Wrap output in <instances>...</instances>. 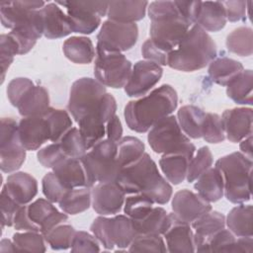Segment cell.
<instances>
[{
  "label": "cell",
  "instance_id": "obj_11",
  "mask_svg": "<svg viewBox=\"0 0 253 253\" xmlns=\"http://www.w3.org/2000/svg\"><path fill=\"white\" fill-rule=\"evenodd\" d=\"M117 101L115 97L106 93L100 102L86 114L77 124L87 149H91L106 136V124L116 115Z\"/></svg>",
  "mask_w": 253,
  "mask_h": 253
},
{
  "label": "cell",
  "instance_id": "obj_37",
  "mask_svg": "<svg viewBox=\"0 0 253 253\" xmlns=\"http://www.w3.org/2000/svg\"><path fill=\"white\" fill-rule=\"evenodd\" d=\"M252 213L251 205L238 204L225 217V225L236 237L252 236Z\"/></svg>",
  "mask_w": 253,
  "mask_h": 253
},
{
  "label": "cell",
  "instance_id": "obj_47",
  "mask_svg": "<svg viewBox=\"0 0 253 253\" xmlns=\"http://www.w3.org/2000/svg\"><path fill=\"white\" fill-rule=\"evenodd\" d=\"M60 146L67 157L81 158L88 151L78 127L72 126L59 140Z\"/></svg>",
  "mask_w": 253,
  "mask_h": 253
},
{
  "label": "cell",
  "instance_id": "obj_32",
  "mask_svg": "<svg viewBox=\"0 0 253 253\" xmlns=\"http://www.w3.org/2000/svg\"><path fill=\"white\" fill-rule=\"evenodd\" d=\"M62 50L67 59L77 64H89L96 57V47L87 37L68 38L63 42Z\"/></svg>",
  "mask_w": 253,
  "mask_h": 253
},
{
  "label": "cell",
  "instance_id": "obj_53",
  "mask_svg": "<svg viewBox=\"0 0 253 253\" xmlns=\"http://www.w3.org/2000/svg\"><path fill=\"white\" fill-rule=\"evenodd\" d=\"M35 86L34 82L26 77L12 79L7 86V97L14 107H18L24 96Z\"/></svg>",
  "mask_w": 253,
  "mask_h": 253
},
{
  "label": "cell",
  "instance_id": "obj_35",
  "mask_svg": "<svg viewBox=\"0 0 253 253\" xmlns=\"http://www.w3.org/2000/svg\"><path fill=\"white\" fill-rule=\"evenodd\" d=\"M206 113L201 108L194 105L181 107L177 112V121L182 131L189 138L202 137V127Z\"/></svg>",
  "mask_w": 253,
  "mask_h": 253
},
{
  "label": "cell",
  "instance_id": "obj_12",
  "mask_svg": "<svg viewBox=\"0 0 253 253\" xmlns=\"http://www.w3.org/2000/svg\"><path fill=\"white\" fill-rule=\"evenodd\" d=\"M107 93L106 87L96 79L81 77L73 82L69 92L67 109L71 117L78 123L88 114Z\"/></svg>",
  "mask_w": 253,
  "mask_h": 253
},
{
  "label": "cell",
  "instance_id": "obj_10",
  "mask_svg": "<svg viewBox=\"0 0 253 253\" xmlns=\"http://www.w3.org/2000/svg\"><path fill=\"white\" fill-rule=\"evenodd\" d=\"M57 5L66 8L72 33L93 34L107 16L109 1H59Z\"/></svg>",
  "mask_w": 253,
  "mask_h": 253
},
{
  "label": "cell",
  "instance_id": "obj_58",
  "mask_svg": "<svg viewBox=\"0 0 253 253\" xmlns=\"http://www.w3.org/2000/svg\"><path fill=\"white\" fill-rule=\"evenodd\" d=\"M14 228L18 231H37L40 232L39 227L31 220L27 211V205L22 206L17 211L14 218Z\"/></svg>",
  "mask_w": 253,
  "mask_h": 253
},
{
  "label": "cell",
  "instance_id": "obj_30",
  "mask_svg": "<svg viewBox=\"0 0 253 253\" xmlns=\"http://www.w3.org/2000/svg\"><path fill=\"white\" fill-rule=\"evenodd\" d=\"M193 156L185 152L166 153L161 156L159 166L169 183L179 185L186 179L188 166Z\"/></svg>",
  "mask_w": 253,
  "mask_h": 253
},
{
  "label": "cell",
  "instance_id": "obj_3",
  "mask_svg": "<svg viewBox=\"0 0 253 253\" xmlns=\"http://www.w3.org/2000/svg\"><path fill=\"white\" fill-rule=\"evenodd\" d=\"M150 39L170 52L185 38L193 24L180 12L176 1H153L147 7Z\"/></svg>",
  "mask_w": 253,
  "mask_h": 253
},
{
  "label": "cell",
  "instance_id": "obj_18",
  "mask_svg": "<svg viewBox=\"0 0 253 253\" xmlns=\"http://www.w3.org/2000/svg\"><path fill=\"white\" fill-rule=\"evenodd\" d=\"M225 137L234 143L252 134V108L237 107L225 110L221 115Z\"/></svg>",
  "mask_w": 253,
  "mask_h": 253
},
{
  "label": "cell",
  "instance_id": "obj_9",
  "mask_svg": "<svg viewBox=\"0 0 253 253\" xmlns=\"http://www.w3.org/2000/svg\"><path fill=\"white\" fill-rule=\"evenodd\" d=\"M132 64L122 52L96 49L94 76L105 87L120 89L126 86Z\"/></svg>",
  "mask_w": 253,
  "mask_h": 253
},
{
  "label": "cell",
  "instance_id": "obj_49",
  "mask_svg": "<svg viewBox=\"0 0 253 253\" xmlns=\"http://www.w3.org/2000/svg\"><path fill=\"white\" fill-rule=\"evenodd\" d=\"M42 189L44 197L53 204H58L69 191L52 171L43 176L42 180Z\"/></svg>",
  "mask_w": 253,
  "mask_h": 253
},
{
  "label": "cell",
  "instance_id": "obj_4",
  "mask_svg": "<svg viewBox=\"0 0 253 253\" xmlns=\"http://www.w3.org/2000/svg\"><path fill=\"white\" fill-rule=\"evenodd\" d=\"M216 55V44L211 37L193 25L181 42L170 51L167 65L176 70L193 72L205 68Z\"/></svg>",
  "mask_w": 253,
  "mask_h": 253
},
{
  "label": "cell",
  "instance_id": "obj_62",
  "mask_svg": "<svg viewBox=\"0 0 253 253\" xmlns=\"http://www.w3.org/2000/svg\"><path fill=\"white\" fill-rule=\"evenodd\" d=\"M239 148L241 150V153L252 159V134L245 137L239 142Z\"/></svg>",
  "mask_w": 253,
  "mask_h": 253
},
{
  "label": "cell",
  "instance_id": "obj_59",
  "mask_svg": "<svg viewBox=\"0 0 253 253\" xmlns=\"http://www.w3.org/2000/svg\"><path fill=\"white\" fill-rule=\"evenodd\" d=\"M123 137V126L120 118L115 115L106 124V138L118 142Z\"/></svg>",
  "mask_w": 253,
  "mask_h": 253
},
{
  "label": "cell",
  "instance_id": "obj_20",
  "mask_svg": "<svg viewBox=\"0 0 253 253\" xmlns=\"http://www.w3.org/2000/svg\"><path fill=\"white\" fill-rule=\"evenodd\" d=\"M18 130L26 150H39L42 144L50 140V129L43 115L23 117L18 123Z\"/></svg>",
  "mask_w": 253,
  "mask_h": 253
},
{
  "label": "cell",
  "instance_id": "obj_39",
  "mask_svg": "<svg viewBox=\"0 0 253 253\" xmlns=\"http://www.w3.org/2000/svg\"><path fill=\"white\" fill-rule=\"evenodd\" d=\"M117 160L121 170L137 161L145 153L144 143L135 136H124L117 142Z\"/></svg>",
  "mask_w": 253,
  "mask_h": 253
},
{
  "label": "cell",
  "instance_id": "obj_55",
  "mask_svg": "<svg viewBox=\"0 0 253 253\" xmlns=\"http://www.w3.org/2000/svg\"><path fill=\"white\" fill-rule=\"evenodd\" d=\"M0 202L2 213V229L4 226H13L15 215L22 206H20L12 197H10L3 188L1 190Z\"/></svg>",
  "mask_w": 253,
  "mask_h": 253
},
{
  "label": "cell",
  "instance_id": "obj_60",
  "mask_svg": "<svg viewBox=\"0 0 253 253\" xmlns=\"http://www.w3.org/2000/svg\"><path fill=\"white\" fill-rule=\"evenodd\" d=\"M200 1H176V4L182 15L194 25L196 13Z\"/></svg>",
  "mask_w": 253,
  "mask_h": 253
},
{
  "label": "cell",
  "instance_id": "obj_17",
  "mask_svg": "<svg viewBox=\"0 0 253 253\" xmlns=\"http://www.w3.org/2000/svg\"><path fill=\"white\" fill-rule=\"evenodd\" d=\"M92 188V207L98 214L115 215L122 211L126 193L116 182L97 183Z\"/></svg>",
  "mask_w": 253,
  "mask_h": 253
},
{
  "label": "cell",
  "instance_id": "obj_6",
  "mask_svg": "<svg viewBox=\"0 0 253 253\" xmlns=\"http://www.w3.org/2000/svg\"><path fill=\"white\" fill-rule=\"evenodd\" d=\"M117 142L104 138L81 157L89 188L97 183L115 182L121 167L117 160Z\"/></svg>",
  "mask_w": 253,
  "mask_h": 253
},
{
  "label": "cell",
  "instance_id": "obj_42",
  "mask_svg": "<svg viewBox=\"0 0 253 253\" xmlns=\"http://www.w3.org/2000/svg\"><path fill=\"white\" fill-rule=\"evenodd\" d=\"M12 240L14 242L16 251L28 252H45L46 241L41 232L37 231H23L13 234Z\"/></svg>",
  "mask_w": 253,
  "mask_h": 253
},
{
  "label": "cell",
  "instance_id": "obj_14",
  "mask_svg": "<svg viewBox=\"0 0 253 253\" xmlns=\"http://www.w3.org/2000/svg\"><path fill=\"white\" fill-rule=\"evenodd\" d=\"M138 39L135 23L105 21L97 35L96 49L124 52L134 46Z\"/></svg>",
  "mask_w": 253,
  "mask_h": 253
},
{
  "label": "cell",
  "instance_id": "obj_36",
  "mask_svg": "<svg viewBox=\"0 0 253 253\" xmlns=\"http://www.w3.org/2000/svg\"><path fill=\"white\" fill-rule=\"evenodd\" d=\"M226 95L238 105H249L253 103V72L244 69L227 86Z\"/></svg>",
  "mask_w": 253,
  "mask_h": 253
},
{
  "label": "cell",
  "instance_id": "obj_23",
  "mask_svg": "<svg viewBox=\"0 0 253 253\" xmlns=\"http://www.w3.org/2000/svg\"><path fill=\"white\" fill-rule=\"evenodd\" d=\"M172 221L168 229L163 233L167 251L170 253L195 252L194 232L189 223L180 221L173 212H170Z\"/></svg>",
  "mask_w": 253,
  "mask_h": 253
},
{
  "label": "cell",
  "instance_id": "obj_24",
  "mask_svg": "<svg viewBox=\"0 0 253 253\" xmlns=\"http://www.w3.org/2000/svg\"><path fill=\"white\" fill-rule=\"evenodd\" d=\"M3 189L20 206L29 205L38 194V182L26 172H13L6 180Z\"/></svg>",
  "mask_w": 253,
  "mask_h": 253
},
{
  "label": "cell",
  "instance_id": "obj_45",
  "mask_svg": "<svg viewBox=\"0 0 253 253\" xmlns=\"http://www.w3.org/2000/svg\"><path fill=\"white\" fill-rule=\"evenodd\" d=\"M76 230L70 224H59L44 234V239L52 250H66L71 247Z\"/></svg>",
  "mask_w": 253,
  "mask_h": 253
},
{
  "label": "cell",
  "instance_id": "obj_41",
  "mask_svg": "<svg viewBox=\"0 0 253 253\" xmlns=\"http://www.w3.org/2000/svg\"><path fill=\"white\" fill-rule=\"evenodd\" d=\"M49 129L51 142H59L61 137L72 127V120L68 112L61 109L49 108L44 114Z\"/></svg>",
  "mask_w": 253,
  "mask_h": 253
},
{
  "label": "cell",
  "instance_id": "obj_56",
  "mask_svg": "<svg viewBox=\"0 0 253 253\" xmlns=\"http://www.w3.org/2000/svg\"><path fill=\"white\" fill-rule=\"evenodd\" d=\"M170 52L158 46L150 38L147 39L141 46V54L145 60L152 61L161 65H167L168 55Z\"/></svg>",
  "mask_w": 253,
  "mask_h": 253
},
{
  "label": "cell",
  "instance_id": "obj_2",
  "mask_svg": "<svg viewBox=\"0 0 253 253\" xmlns=\"http://www.w3.org/2000/svg\"><path fill=\"white\" fill-rule=\"evenodd\" d=\"M177 105L176 90L169 84H163L148 95L129 101L125 107V121L129 129L143 133L163 118L172 115Z\"/></svg>",
  "mask_w": 253,
  "mask_h": 253
},
{
  "label": "cell",
  "instance_id": "obj_22",
  "mask_svg": "<svg viewBox=\"0 0 253 253\" xmlns=\"http://www.w3.org/2000/svg\"><path fill=\"white\" fill-rule=\"evenodd\" d=\"M42 36L49 40L61 39L72 33L69 19L54 2L46 3L41 9Z\"/></svg>",
  "mask_w": 253,
  "mask_h": 253
},
{
  "label": "cell",
  "instance_id": "obj_5",
  "mask_svg": "<svg viewBox=\"0 0 253 253\" xmlns=\"http://www.w3.org/2000/svg\"><path fill=\"white\" fill-rule=\"evenodd\" d=\"M252 159L239 151L218 158L215 166L222 174L223 195L232 204H243L251 199Z\"/></svg>",
  "mask_w": 253,
  "mask_h": 253
},
{
  "label": "cell",
  "instance_id": "obj_57",
  "mask_svg": "<svg viewBox=\"0 0 253 253\" xmlns=\"http://www.w3.org/2000/svg\"><path fill=\"white\" fill-rule=\"evenodd\" d=\"M226 19L229 22H240L246 20V1H221Z\"/></svg>",
  "mask_w": 253,
  "mask_h": 253
},
{
  "label": "cell",
  "instance_id": "obj_19",
  "mask_svg": "<svg viewBox=\"0 0 253 253\" xmlns=\"http://www.w3.org/2000/svg\"><path fill=\"white\" fill-rule=\"evenodd\" d=\"M27 211L31 220L39 227L42 235L68 219L67 213L59 211L53 206V203L42 198L27 205Z\"/></svg>",
  "mask_w": 253,
  "mask_h": 253
},
{
  "label": "cell",
  "instance_id": "obj_29",
  "mask_svg": "<svg viewBox=\"0 0 253 253\" xmlns=\"http://www.w3.org/2000/svg\"><path fill=\"white\" fill-rule=\"evenodd\" d=\"M194 188L207 202L214 203L219 201L224 193V183L221 172L216 167H211L196 180Z\"/></svg>",
  "mask_w": 253,
  "mask_h": 253
},
{
  "label": "cell",
  "instance_id": "obj_52",
  "mask_svg": "<svg viewBox=\"0 0 253 253\" xmlns=\"http://www.w3.org/2000/svg\"><path fill=\"white\" fill-rule=\"evenodd\" d=\"M37 158L44 168L52 169L62 160L67 158V156L62 150L59 142H52L40 148L37 152Z\"/></svg>",
  "mask_w": 253,
  "mask_h": 253
},
{
  "label": "cell",
  "instance_id": "obj_27",
  "mask_svg": "<svg viewBox=\"0 0 253 253\" xmlns=\"http://www.w3.org/2000/svg\"><path fill=\"white\" fill-rule=\"evenodd\" d=\"M52 172L68 189L87 187L88 178L81 158L67 157L52 168Z\"/></svg>",
  "mask_w": 253,
  "mask_h": 253
},
{
  "label": "cell",
  "instance_id": "obj_34",
  "mask_svg": "<svg viewBox=\"0 0 253 253\" xmlns=\"http://www.w3.org/2000/svg\"><path fill=\"white\" fill-rule=\"evenodd\" d=\"M49 108L48 91L40 85H35L24 96L17 107L22 117L42 116Z\"/></svg>",
  "mask_w": 253,
  "mask_h": 253
},
{
  "label": "cell",
  "instance_id": "obj_54",
  "mask_svg": "<svg viewBox=\"0 0 253 253\" xmlns=\"http://www.w3.org/2000/svg\"><path fill=\"white\" fill-rule=\"evenodd\" d=\"M72 252H99L100 242L93 235L86 231H76L70 247Z\"/></svg>",
  "mask_w": 253,
  "mask_h": 253
},
{
  "label": "cell",
  "instance_id": "obj_26",
  "mask_svg": "<svg viewBox=\"0 0 253 253\" xmlns=\"http://www.w3.org/2000/svg\"><path fill=\"white\" fill-rule=\"evenodd\" d=\"M226 22V14L221 1H200L194 25L207 33H215L223 29Z\"/></svg>",
  "mask_w": 253,
  "mask_h": 253
},
{
  "label": "cell",
  "instance_id": "obj_43",
  "mask_svg": "<svg viewBox=\"0 0 253 253\" xmlns=\"http://www.w3.org/2000/svg\"><path fill=\"white\" fill-rule=\"evenodd\" d=\"M212 153L208 146L200 147L190 160L186 179L189 183L195 182L204 172L210 169L212 165Z\"/></svg>",
  "mask_w": 253,
  "mask_h": 253
},
{
  "label": "cell",
  "instance_id": "obj_33",
  "mask_svg": "<svg viewBox=\"0 0 253 253\" xmlns=\"http://www.w3.org/2000/svg\"><path fill=\"white\" fill-rule=\"evenodd\" d=\"M244 70L242 63L227 56L215 57L208 68V73L214 83L227 86L238 74Z\"/></svg>",
  "mask_w": 253,
  "mask_h": 253
},
{
  "label": "cell",
  "instance_id": "obj_63",
  "mask_svg": "<svg viewBox=\"0 0 253 253\" xmlns=\"http://www.w3.org/2000/svg\"><path fill=\"white\" fill-rule=\"evenodd\" d=\"M0 251L1 252H15L16 248L13 240L2 239L0 242Z\"/></svg>",
  "mask_w": 253,
  "mask_h": 253
},
{
  "label": "cell",
  "instance_id": "obj_46",
  "mask_svg": "<svg viewBox=\"0 0 253 253\" xmlns=\"http://www.w3.org/2000/svg\"><path fill=\"white\" fill-rule=\"evenodd\" d=\"M129 252H161L167 251L166 243L160 234H136L127 248Z\"/></svg>",
  "mask_w": 253,
  "mask_h": 253
},
{
  "label": "cell",
  "instance_id": "obj_25",
  "mask_svg": "<svg viewBox=\"0 0 253 253\" xmlns=\"http://www.w3.org/2000/svg\"><path fill=\"white\" fill-rule=\"evenodd\" d=\"M195 229L194 241L197 252H205L209 239L225 227V216L216 211H210L191 223Z\"/></svg>",
  "mask_w": 253,
  "mask_h": 253
},
{
  "label": "cell",
  "instance_id": "obj_1",
  "mask_svg": "<svg viewBox=\"0 0 253 253\" xmlns=\"http://www.w3.org/2000/svg\"><path fill=\"white\" fill-rule=\"evenodd\" d=\"M115 182L126 195L142 193L158 205L167 204L173 194L172 186L146 152L137 161L124 167Z\"/></svg>",
  "mask_w": 253,
  "mask_h": 253
},
{
  "label": "cell",
  "instance_id": "obj_61",
  "mask_svg": "<svg viewBox=\"0 0 253 253\" xmlns=\"http://www.w3.org/2000/svg\"><path fill=\"white\" fill-rule=\"evenodd\" d=\"M253 251V239L252 236H244V237H236L232 252L234 253H251Z\"/></svg>",
  "mask_w": 253,
  "mask_h": 253
},
{
  "label": "cell",
  "instance_id": "obj_48",
  "mask_svg": "<svg viewBox=\"0 0 253 253\" xmlns=\"http://www.w3.org/2000/svg\"><path fill=\"white\" fill-rule=\"evenodd\" d=\"M202 137L209 143H219L225 139L221 118L215 113H206L202 127Z\"/></svg>",
  "mask_w": 253,
  "mask_h": 253
},
{
  "label": "cell",
  "instance_id": "obj_38",
  "mask_svg": "<svg viewBox=\"0 0 253 253\" xmlns=\"http://www.w3.org/2000/svg\"><path fill=\"white\" fill-rule=\"evenodd\" d=\"M92 204V191L87 187L69 190L58 203L59 209L67 214H78L87 211Z\"/></svg>",
  "mask_w": 253,
  "mask_h": 253
},
{
  "label": "cell",
  "instance_id": "obj_28",
  "mask_svg": "<svg viewBox=\"0 0 253 253\" xmlns=\"http://www.w3.org/2000/svg\"><path fill=\"white\" fill-rule=\"evenodd\" d=\"M148 4L147 1H109L108 20L121 23H135L144 18Z\"/></svg>",
  "mask_w": 253,
  "mask_h": 253
},
{
  "label": "cell",
  "instance_id": "obj_16",
  "mask_svg": "<svg viewBox=\"0 0 253 253\" xmlns=\"http://www.w3.org/2000/svg\"><path fill=\"white\" fill-rule=\"evenodd\" d=\"M211 210V203L204 200L198 193L187 189L176 192L172 198V212L182 222L191 224Z\"/></svg>",
  "mask_w": 253,
  "mask_h": 253
},
{
  "label": "cell",
  "instance_id": "obj_51",
  "mask_svg": "<svg viewBox=\"0 0 253 253\" xmlns=\"http://www.w3.org/2000/svg\"><path fill=\"white\" fill-rule=\"evenodd\" d=\"M236 236L229 230L222 228L214 233L207 242L205 252H232Z\"/></svg>",
  "mask_w": 253,
  "mask_h": 253
},
{
  "label": "cell",
  "instance_id": "obj_21",
  "mask_svg": "<svg viewBox=\"0 0 253 253\" xmlns=\"http://www.w3.org/2000/svg\"><path fill=\"white\" fill-rule=\"evenodd\" d=\"M45 4L44 1L37 0L1 2V23L5 28L13 30L30 21L34 13L43 8Z\"/></svg>",
  "mask_w": 253,
  "mask_h": 253
},
{
  "label": "cell",
  "instance_id": "obj_44",
  "mask_svg": "<svg viewBox=\"0 0 253 253\" xmlns=\"http://www.w3.org/2000/svg\"><path fill=\"white\" fill-rule=\"evenodd\" d=\"M154 202L142 193L131 194L126 198L124 204L125 214L131 219H140L153 208Z\"/></svg>",
  "mask_w": 253,
  "mask_h": 253
},
{
  "label": "cell",
  "instance_id": "obj_13",
  "mask_svg": "<svg viewBox=\"0 0 253 253\" xmlns=\"http://www.w3.org/2000/svg\"><path fill=\"white\" fill-rule=\"evenodd\" d=\"M18 130V123L13 118H2L0 126V168L4 173L16 172L26 160Z\"/></svg>",
  "mask_w": 253,
  "mask_h": 253
},
{
  "label": "cell",
  "instance_id": "obj_40",
  "mask_svg": "<svg viewBox=\"0 0 253 253\" xmlns=\"http://www.w3.org/2000/svg\"><path fill=\"white\" fill-rule=\"evenodd\" d=\"M227 49L239 56H250L253 52V31L249 27H238L226 37Z\"/></svg>",
  "mask_w": 253,
  "mask_h": 253
},
{
  "label": "cell",
  "instance_id": "obj_15",
  "mask_svg": "<svg viewBox=\"0 0 253 253\" xmlns=\"http://www.w3.org/2000/svg\"><path fill=\"white\" fill-rule=\"evenodd\" d=\"M162 67L148 60H138L131 69V74L126 84L125 92L128 97H143L161 79Z\"/></svg>",
  "mask_w": 253,
  "mask_h": 253
},
{
  "label": "cell",
  "instance_id": "obj_31",
  "mask_svg": "<svg viewBox=\"0 0 253 253\" xmlns=\"http://www.w3.org/2000/svg\"><path fill=\"white\" fill-rule=\"evenodd\" d=\"M137 234H160L168 229L171 224V213L161 207H153L152 210L140 219H131Z\"/></svg>",
  "mask_w": 253,
  "mask_h": 253
},
{
  "label": "cell",
  "instance_id": "obj_50",
  "mask_svg": "<svg viewBox=\"0 0 253 253\" xmlns=\"http://www.w3.org/2000/svg\"><path fill=\"white\" fill-rule=\"evenodd\" d=\"M19 54V46L16 41L9 34L0 36V57H1V83L5 80V75L14 60L15 55Z\"/></svg>",
  "mask_w": 253,
  "mask_h": 253
},
{
  "label": "cell",
  "instance_id": "obj_8",
  "mask_svg": "<svg viewBox=\"0 0 253 253\" xmlns=\"http://www.w3.org/2000/svg\"><path fill=\"white\" fill-rule=\"evenodd\" d=\"M90 230L107 250H112L115 246L119 250H126L137 234L131 218L119 213L113 217H107L106 215L96 217L90 226Z\"/></svg>",
  "mask_w": 253,
  "mask_h": 253
},
{
  "label": "cell",
  "instance_id": "obj_7",
  "mask_svg": "<svg viewBox=\"0 0 253 253\" xmlns=\"http://www.w3.org/2000/svg\"><path fill=\"white\" fill-rule=\"evenodd\" d=\"M147 140L151 149L159 154L185 152L194 155L196 152V146L182 131L173 115L157 122L148 130Z\"/></svg>",
  "mask_w": 253,
  "mask_h": 253
}]
</instances>
